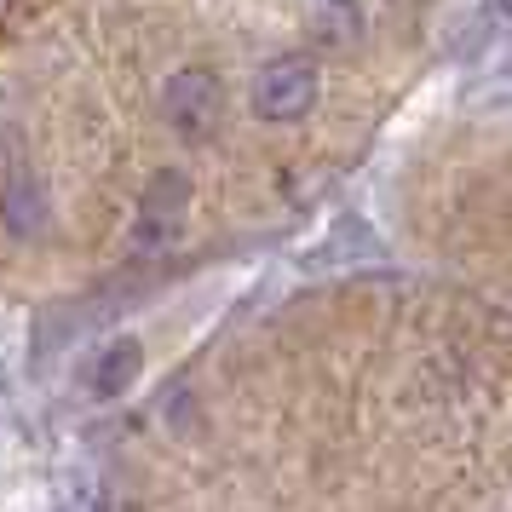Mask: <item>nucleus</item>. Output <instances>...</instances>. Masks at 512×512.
<instances>
[{"instance_id": "nucleus-5", "label": "nucleus", "mask_w": 512, "mask_h": 512, "mask_svg": "<svg viewBox=\"0 0 512 512\" xmlns=\"http://www.w3.org/2000/svg\"><path fill=\"white\" fill-rule=\"evenodd\" d=\"M139 369H144V346H139V340H133V334H127V340H110V346L87 363V392L110 403V397L133 392Z\"/></svg>"}, {"instance_id": "nucleus-1", "label": "nucleus", "mask_w": 512, "mask_h": 512, "mask_svg": "<svg viewBox=\"0 0 512 512\" xmlns=\"http://www.w3.org/2000/svg\"><path fill=\"white\" fill-rule=\"evenodd\" d=\"M185 213H190V179L179 167H162L139 196V225H133V248L139 254H167L179 231H185Z\"/></svg>"}, {"instance_id": "nucleus-4", "label": "nucleus", "mask_w": 512, "mask_h": 512, "mask_svg": "<svg viewBox=\"0 0 512 512\" xmlns=\"http://www.w3.org/2000/svg\"><path fill=\"white\" fill-rule=\"evenodd\" d=\"M0 219H6V231L18 236V242L47 231V190H41V179L29 167H12V179L0 190Z\"/></svg>"}, {"instance_id": "nucleus-7", "label": "nucleus", "mask_w": 512, "mask_h": 512, "mask_svg": "<svg viewBox=\"0 0 512 512\" xmlns=\"http://www.w3.org/2000/svg\"><path fill=\"white\" fill-rule=\"evenodd\" d=\"M501 12H512V0H501Z\"/></svg>"}, {"instance_id": "nucleus-6", "label": "nucleus", "mask_w": 512, "mask_h": 512, "mask_svg": "<svg viewBox=\"0 0 512 512\" xmlns=\"http://www.w3.org/2000/svg\"><path fill=\"white\" fill-rule=\"evenodd\" d=\"M6 6H12V0H0V18H6Z\"/></svg>"}, {"instance_id": "nucleus-2", "label": "nucleus", "mask_w": 512, "mask_h": 512, "mask_svg": "<svg viewBox=\"0 0 512 512\" xmlns=\"http://www.w3.org/2000/svg\"><path fill=\"white\" fill-rule=\"evenodd\" d=\"M311 104H317V64L305 52L271 58L254 75V116L259 121H300V116H311Z\"/></svg>"}, {"instance_id": "nucleus-3", "label": "nucleus", "mask_w": 512, "mask_h": 512, "mask_svg": "<svg viewBox=\"0 0 512 512\" xmlns=\"http://www.w3.org/2000/svg\"><path fill=\"white\" fill-rule=\"evenodd\" d=\"M219 110H225V87H219V75L213 70H173L162 81V116L173 133H185V139H208L213 127H219Z\"/></svg>"}]
</instances>
